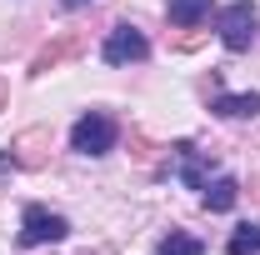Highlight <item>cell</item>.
I'll use <instances>...</instances> for the list:
<instances>
[{"mask_svg": "<svg viewBox=\"0 0 260 255\" xmlns=\"http://www.w3.org/2000/svg\"><path fill=\"white\" fill-rule=\"evenodd\" d=\"M10 165H15V160H5V155H0V175H5V170H10Z\"/></svg>", "mask_w": 260, "mask_h": 255, "instance_id": "cell-13", "label": "cell"}, {"mask_svg": "<svg viewBox=\"0 0 260 255\" xmlns=\"http://www.w3.org/2000/svg\"><path fill=\"white\" fill-rule=\"evenodd\" d=\"M210 5L215 0H165V15L175 25H200V20H210Z\"/></svg>", "mask_w": 260, "mask_h": 255, "instance_id": "cell-9", "label": "cell"}, {"mask_svg": "<svg viewBox=\"0 0 260 255\" xmlns=\"http://www.w3.org/2000/svg\"><path fill=\"white\" fill-rule=\"evenodd\" d=\"M105 65H130V60H145L150 55V40L135 30V25H115V30L105 35Z\"/></svg>", "mask_w": 260, "mask_h": 255, "instance_id": "cell-4", "label": "cell"}, {"mask_svg": "<svg viewBox=\"0 0 260 255\" xmlns=\"http://www.w3.org/2000/svg\"><path fill=\"white\" fill-rule=\"evenodd\" d=\"M225 250L230 255H255L260 250V225H240V230L225 240Z\"/></svg>", "mask_w": 260, "mask_h": 255, "instance_id": "cell-12", "label": "cell"}, {"mask_svg": "<svg viewBox=\"0 0 260 255\" xmlns=\"http://www.w3.org/2000/svg\"><path fill=\"white\" fill-rule=\"evenodd\" d=\"M0 110H5V80H0Z\"/></svg>", "mask_w": 260, "mask_h": 255, "instance_id": "cell-14", "label": "cell"}, {"mask_svg": "<svg viewBox=\"0 0 260 255\" xmlns=\"http://www.w3.org/2000/svg\"><path fill=\"white\" fill-rule=\"evenodd\" d=\"M70 55H80V35H75V30H65L60 40H50V45L35 55L30 75H45V70H55V65H60V60H70Z\"/></svg>", "mask_w": 260, "mask_h": 255, "instance_id": "cell-6", "label": "cell"}, {"mask_svg": "<svg viewBox=\"0 0 260 255\" xmlns=\"http://www.w3.org/2000/svg\"><path fill=\"white\" fill-rule=\"evenodd\" d=\"M255 195H260V175H255Z\"/></svg>", "mask_w": 260, "mask_h": 255, "instance_id": "cell-16", "label": "cell"}, {"mask_svg": "<svg viewBox=\"0 0 260 255\" xmlns=\"http://www.w3.org/2000/svg\"><path fill=\"white\" fill-rule=\"evenodd\" d=\"M210 110H215V115H225V120H250V115H260V95H255V90H245V95H230V90H215Z\"/></svg>", "mask_w": 260, "mask_h": 255, "instance_id": "cell-5", "label": "cell"}, {"mask_svg": "<svg viewBox=\"0 0 260 255\" xmlns=\"http://www.w3.org/2000/svg\"><path fill=\"white\" fill-rule=\"evenodd\" d=\"M235 200H240V185L230 180V175H220L210 190H205V210H215V215H225V210H235Z\"/></svg>", "mask_w": 260, "mask_h": 255, "instance_id": "cell-10", "label": "cell"}, {"mask_svg": "<svg viewBox=\"0 0 260 255\" xmlns=\"http://www.w3.org/2000/svg\"><path fill=\"white\" fill-rule=\"evenodd\" d=\"M45 145H50V130H25L20 140H15V165H25V170H35L40 160H45Z\"/></svg>", "mask_w": 260, "mask_h": 255, "instance_id": "cell-8", "label": "cell"}, {"mask_svg": "<svg viewBox=\"0 0 260 255\" xmlns=\"http://www.w3.org/2000/svg\"><path fill=\"white\" fill-rule=\"evenodd\" d=\"M175 175H180L190 190H205V160H200V150H195L190 140L175 145Z\"/></svg>", "mask_w": 260, "mask_h": 255, "instance_id": "cell-7", "label": "cell"}, {"mask_svg": "<svg viewBox=\"0 0 260 255\" xmlns=\"http://www.w3.org/2000/svg\"><path fill=\"white\" fill-rule=\"evenodd\" d=\"M65 5H85V0H65Z\"/></svg>", "mask_w": 260, "mask_h": 255, "instance_id": "cell-15", "label": "cell"}, {"mask_svg": "<svg viewBox=\"0 0 260 255\" xmlns=\"http://www.w3.org/2000/svg\"><path fill=\"white\" fill-rule=\"evenodd\" d=\"M115 120L105 115V110H90V115H80L75 125H70V150H80V155H110L115 150Z\"/></svg>", "mask_w": 260, "mask_h": 255, "instance_id": "cell-1", "label": "cell"}, {"mask_svg": "<svg viewBox=\"0 0 260 255\" xmlns=\"http://www.w3.org/2000/svg\"><path fill=\"white\" fill-rule=\"evenodd\" d=\"M70 235V220L55 215V210H45V205H25V215H20V245L35 250V245H55Z\"/></svg>", "mask_w": 260, "mask_h": 255, "instance_id": "cell-2", "label": "cell"}, {"mask_svg": "<svg viewBox=\"0 0 260 255\" xmlns=\"http://www.w3.org/2000/svg\"><path fill=\"white\" fill-rule=\"evenodd\" d=\"M255 30H260V10L250 0H235V5L220 10V40H225V50H250Z\"/></svg>", "mask_w": 260, "mask_h": 255, "instance_id": "cell-3", "label": "cell"}, {"mask_svg": "<svg viewBox=\"0 0 260 255\" xmlns=\"http://www.w3.org/2000/svg\"><path fill=\"white\" fill-rule=\"evenodd\" d=\"M160 255H205V245H200L195 235H185V230H170L160 240Z\"/></svg>", "mask_w": 260, "mask_h": 255, "instance_id": "cell-11", "label": "cell"}]
</instances>
